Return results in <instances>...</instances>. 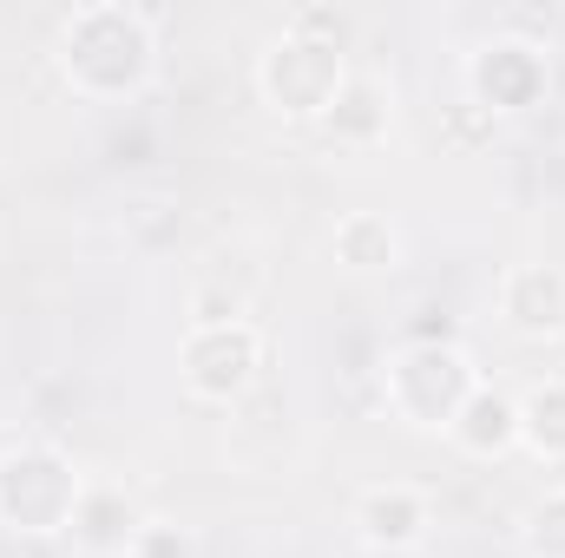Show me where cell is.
<instances>
[{
    "label": "cell",
    "mask_w": 565,
    "mask_h": 558,
    "mask_svg": "<svg viewBox=\"0 0 565 558\" xmlns=\"http://www.w3.org/2000/svg\"><path fill=\"white\" fill-rule=\"evenodd\" d=\"M434 533V500L408 480H382L355 500V539L369 552H415Z\"/></svg>",
    "instance_id": "obj_7"
},
{
    "label": "cell",
    "mask_w": 565,
    "mask_h": 558,
    "mask_svg": "<svg viewBox=\"0 0 565 558\" xmlns=\"http://www.w3.org/2000/svg\"><path fill=\"white\" fill-rule=\"evenodd\" d=\"M520 447L546 466H565V375H546L520 395Z\"/></svg>",
    "instance_id": "obj_13"
},
{
    "label": "cell",
    "mask_w": 565,
    "mask_h": 558,
    "mask_svg": "<svg viewBox=\"0 0 565 558\" xmlns=\"http://www.w3.org/2000/svg\"><path fill=\"white\" fill-rule=\"evenodd\" d=\"M53 66L93 106L139 99L158 73V20L145 7H126V0H86L60 20Z\"/></svg>",
    "instance_id": "obj_1"
},
{
    "label": "cell",
    "mask_w": 565,
    "mask_h": 558,
    "mask_svg": "<svg viewBox=\"0 0 565 558\" xmlns=\"http://www.w3.org/2000/svg\"><path fill=\"white\" fill-rule=\"evenodd\" d=\"M500 322L526 342L565 335V270L559 264H513L500 277Z\"/></svg>",
    "instance_id": "obj_8"
},
{
    "label": "cell",
    "mask_w": 565,
    "mask_h": 558,
    "mask_svg": "<svg viewBox=\"0 0 565 558\" xmlns=\"http://www.w3.org/2000/svg\"><path fill=\"white\" fill-rule=\"evenodd\" d=\"M349 79V46L342 40H322V33H302V26H282L277 40L257 53V93L264 106L282 119H302L316 126L335 99V86Z\"/></svg>",
    "instance_id": "obj_4"
},
{
    "label": "cell",
    "mask_w": 565,
    "mask_h": 558,
    "mask_svg": "<svg viewBox=\"0 0 565 558\" xmlns=\"http://www.w3.org/2000/svg\"><path fill=\"white\" fill-rule=\"evenodd\" d=\"M289 26H302V33H322V40H342V46H349V20H342L335 7H296V13H289Z\"/></svg>",
    "instance_id": "obj_16"
},
{
    "label": "cell",
    "mask_w": 565,
    "mask_h": 558,
    "mask_svg": "<svg viewBox=\"0 0 565 558\" xmlns=\"http://www.w3.org/2000/svg\"><path fill=\"white\" fill-rule=\"evenodd\" d=\"M139 526H145V513L126 500V486H93V480H86V500H79L66 539L86 558H126V546H132Z\"/></svg>",
    "instance_id": "obj_11"
},
{
    "label": "cell",
    "mask_w": 565,
    "mask_h": 558,
    "mask_svg": "<svg viewBox=\"0 0 565 558\" xmlns=\"http://www.w3.org/2000/svg\"><path fill=\"white\" fill-rule=\"evenodd\" d=\"M447 440H454L467 460H500V453H513V447H520V395L480 382V388L467 395V408L454 415Z\"/></svg>",
    "instance_id": "obj_10"
},
{
    "label": "cell",
    "mask_w": 565,
    "mask_h": 558,
    "mask_svg": "<svg viewBox=\"0 0 565 558\" xmlns=\"http://www.w3.org/2000/svg\"><path fill=\"white\" fill-rule=\"evenodd\" d=\"M520 546H526V558H565V486L540 493L520 513Z\"/></svg>",
    "instance_id": "obj_14"
},
{
    "label": "cell",
    "mask_w": 565,
    "mask_h": 558,
    "mask_svg": "<svg viewBox=\"0 0 565 558\" xmlns=\"http://www.w3.org/2000/svg\"><path fill=\"white\" fill-rule=\"evenodd\" d=\"M388 126H395V93H388L375 73H355V66H349V79L335 86L329 112L316 119V132L335 144V151H369V144L388 139Z\"/></svg>",
    "instance_id": "obj_9"
},
{
    "label": "cell",
    "mask_w": 565,
    "mask_h": 558,
    "mask_svg": "<svg viewBox=\"0 0 565 558\" xmlns=\"http://www.w3.org/2000/svg\"><path fill=\"white\" fill-rule=\"evenodd\" d=\"M329 250H335V264H342L349 277H388V270H402V230H395V217H382V211H349V217H335Z\"/></svg>",
    "instance_id": "obj_12"
},
{
    "label": "cell",
    "mask_w": 565,
    "mask_h": 558,
    "mask_svg": "<svg viewBox=\"0 0 565 558\" xmlns=\"http://www.w3.org/2000/svg\"><path fill=\"white\" fill-rule=\"evenodd\" d=\"M178 375L198 401H237L264 375L257 322H191L178 342Z\"/></svg>",
    "instance_id": "obj_6"
},
{
    "label": "cell",
    "mask_w": 565,
    "mask_h": 558,
    "mask_svg": "<svg viewBox=\"0 0 565 558\" xmlns=\"http://www.w3.org/2000/svg\"><path fill=\"white\" fill-rule=\"evenodd\" d=\"M126 558H204V546L178 519H145L139 533H132V546H126Z\"/></svg>",
    "instance_id": "obj_15"
},
{
    "label": "cell",
    "mask_w": 565,
    "mask_h": 558,
    "mask_svg": "<svg viewBox=\"0 0 565 558\" xmlns=\"http://www.w3.org/2000/svg\"><path fill=\"white\" fill-rule=\"evenodd\" d=\"M480 388V368L460 342H440V335H422V342H402L382 368V401L388 415L422 427V433H447L454 415L467 408V395Z\"/></svg>",
    "instance_id": "obj_2"
},
{
    "label": "cell",
    "mask_w": 565,
    "mask_h": 558,
    "mask_svg": "<svg viewBox=\"0 0 565 558\" xmlns=\"http://www.w3.org/2000/svg\"><path fill=\"white\" fill-rule=\"evenodd\" d=\"M79 500H86V473L53 440H20V447L0 453V526L13 539L66 533Z\"/></svg>",
    "instance_id": "obj_3"
},
{
    "label": "cell",
    "mask_w": 565,
    "mask_h": 558,
    "mask_svg": "<svg viewBox=\"0 0 565 558\" xmlns=\"http://www.w3.org/2000/svg\"><path fill=\"white\" fill-rule=\"evenodd\" d=\"M546 93H553V53H546L540 40L493 33V40L467 60V99H473V112H487V119L533 112V106H546Z\"/></svg>",
    "instance_id": "obj_5"
}]
</instances>
